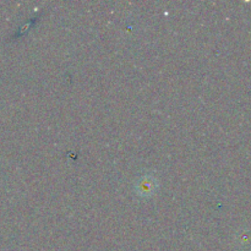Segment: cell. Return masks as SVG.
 I'll return each instance as SVG.
<instances>
[{
  "instance_id": "1",
  "label": "cell",
  "mask_w": 251,
  "mask_h": 251,
  "mask_svg": "<svg viewBox=\"0 0 251 251\" xmlns=\"http://www.w3.org/2000/svg\"><path fill=\"white\" fill-rule=\"evenodd\" d=\"M135 194L139 198L149 199L152 198L157 194L159 189V181L153 174H145V176H140L135 183Z\"/></svg>"
}]
</instances>
